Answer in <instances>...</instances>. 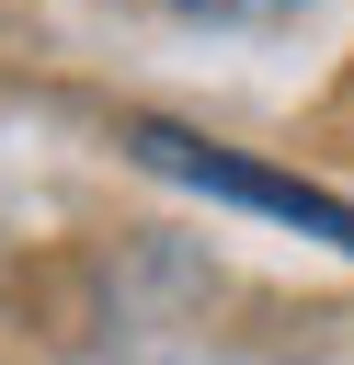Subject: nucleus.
<instances>
[{
    "mask_svg": "<svg viewBox=\"0 0 354 365\" xmlns=\"http://www.w3.org/2000/svg\"><path fill=\"white\" fill-rule=\"evenodd\" d=\"M126 137H137V160H148V171H183V182H206V194H240V205L297 217V228H320V240H343V251H354V205H331V194H308V182H285V171H251V160H228V148L183 137V125H126Z\"/></svg>",
    "mask_w": 354,
    "mask_h": 365,
    "instance_id": "f257e3e1",
    "label": "nucleus"
},
{
    "mask_svg": "<svg viewBox=\"0 0 354 365\" xmlns=\"http://www.w3.org/2000/svg\"><path fill=\"white\" fill-rule=\"evenodd\" d=\"M183 11H217V23H274V11H297V0H183Z\"/></svg>",
    "mask_w": 354,
    "mask_h": 365,
    "instance_id": "f03ea898",
    "label": "nucleus"
}]
</instances>
